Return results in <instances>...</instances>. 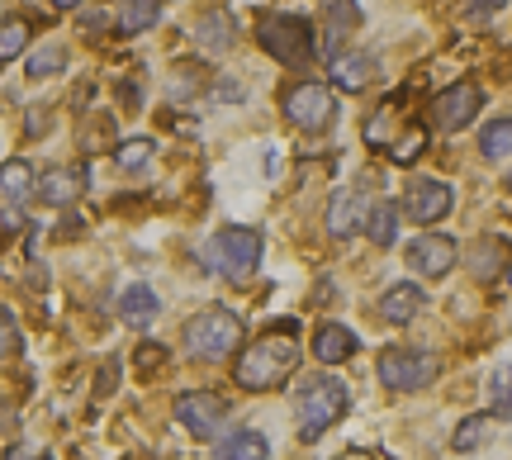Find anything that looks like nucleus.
Segmentation results:
<instances>
[{
	"instance_id": "obj_1",
	"label": "nucleus",
	"mask_w": 512,
	"mask_h": 460,
	"mask_svg": "<svg viewBox=\"0 0 512 460\" xmlns=\"http://www.w3.org/2000/svg\"><path fill=\"white\" fill-rule=\"evenodd\" d=\"M299 356H304V347H299V328H294V323H280V328L261 332L256 342H247V347L238 351L233 380H238L247 394H266V389L285 385L294 370H299Z\"/></svg>"
},
{
	"instance_id": "obj_2",
	"label": "nucleus",
	"mask_w": 512,
	"mask_h": 460,
	"mask_svg": "<svg viewBox=\"0 0 512 460\" xmlns=\"http://www.w3.org/2000/svg\"><path fill=\"white\" fill-rule=\"evenodd\" d=\"M351 408V389L342 380H332V375H313L309 385L294 394V418H299V437L304 442H318L323 432L347 418Z\"/></svg>"
},
{
	"instance_id": "obj_3",
	"label": "nucleus",
	"mask_w": 512,
	"mask_h": 460,
	"mask_svg": "<svg viewBox=\"0 0 512 460\" xmlns=\"http://www.w3.org/2000/svg\"><path fill=\"white\" fill-rule=\"evenodd\" d=\"M242 337H247V328L233 309H204L185 323V351L195 361H228Z\"/></svg>"
},
{
	"instance_id": "obj_4",
	"label": "nucleus",
	"mask_w": 512,
	"mask_h": 460,
	"mask_svg": "<svg viewBox=\"0 0 512 460\" xmlns=\"http://www.w3.org/2000/svg\"><path fill=\"white\" fill-rule=\"evenodd\" d=\"M256 38H261V48H266L280 67H309L313 53H318L309 19H299V15H266L261 29H256Z\"/></svg>"
},
{
	"instance_id": "obj_5",
	"label": "nucleus",
	"mask_w": 512,
	"mask_h": 460,
	"mask_svg": "<svg viewBox=\"0 0 512 460\" xmlns=\"http://www.w3.org/2000/svg\"><path fill=\"white\" fill-rule=\"evenodd\" d=\"M261 252H266V238L256 233V228H223V233H214V242H209V266L219 271L223 280H247L261 266Z\"/></svg>"
},
{
	"instance_id": "obj_6",
	"label": "nucleus",
	"mask_w": 512,
	"mask_h": 460,
	"mask_svg": "<svg viewBox=\"0 0 512 460\" xmlns=\"http://www.w3.org/2000/svg\"><path fill=\"white\" fill-rule=\"evenodd\" d=\"M380 385L394 389V394H413V389H427L441 375V361L422 347H389L380 351Z\"/></svg>"
},
{
	"instance_id": "obj_7",
	"label": "nucleus",
	"mask_w": 512,
	"mask_h": 460,
	"mask_svg": "<svg viewBox=\"0 0 512 460\" xmlns=\"http://www.w3.org/2000/svg\"><path fill=\"white\" fill-rule=\"evenodd\" d=\"M285 114H290L294 129L304 133H328L332 119H337V100L323 81H299L285 91Z\"/></svg>"
},
{
	"instance_id": "obj_8",
	"label": "nucleus",
	"mask_w": 512,
	"mask_h": 460,
	"mask_svg": "<svg viewBox=\"0 0 512 460\" xmlns=\"http://www.w3.org/2000/svg\"><path fill=\"white\" fill-rule=\"evenodd\" d=\"M176 418L190 437H200V442H214L223 427H228V404H223L214 389H185L176 394Z\"/></svg>"
},
{
	"instance_id": "obj_9",
	"label": "nucleus",
	"mask_w": 512,
	"mask_h": 460,
	"mask_svg": "<svg viewBox=\"0 0 512 460\" xmlns=\"http://www.w3.org/2000/svg\"><path fill=\"white\" fill-rule=\"evenodd\" d=\"M479 110H484V91H479L475 81H456V86H446L441 95H432V129H441V133L470 129Z\"/></svg>"
},
{
	"instance_id": "obj_10",
	"label": "nucleus",
	"mask_w": 512,
	"mask_h": 460,
	"mask_svg": "<svg viewBox=\"0 0 512 460\" xmlns=\"http://www.w3.org/2000/svg\"><path fill=\"white\" fill-rule=\"evenodd\" d=\"M456 257H460V247H456V238H446V233H422V238L408 242V266L427 280L451 276Z\"/></svg>"
},
{
	"instance_id": "obj_11",
	"label": "nucleus",
	"mask_w": 512,
	"mask_h": 460,
	"mask_svg": "<svg viewBox=\"0 0 512 460\" xmlns=\"http://www.w3.org/2000/svg\"><path fill=\"white\" fill-rule=\"evenodd\" d=\"M451 204H456V195H451V185L446 181H413L408 185V200H403V209H408V219L413 223H441L446 214H451Z\"/></svg>"
},
{
	"instance_id": "obj_12",
	"label": "nucleus",
	"mask_w": 512,
	"mask_h": 460,
	"mask_svg": "<svg viewBox=\"0 0 512 460\" xmlns=\"http://www.w3.org/2000/svg\"><path fill=\"white\" fill-rule=\"evenodd\" d=\"M86 181H91V171L81 162H67V166H48L43 176H38V200L53 204V209H67V204L86 190Z\"/></svg>"
},
{
	"instance_id": "obj_13",
	"label": "nucleus",
	"mask_w": 512,
	"mask_h": 460,
	"mask_svg": "<svg viewBox=\"0 0 512 460\" xmlns=\"http://www.w3.org/2000/svg\"><path fill=\"white\" fill-rule=\"evenodd\" d=\"M366 200H361V190H332V204H328V233L337 242L356 238V233H366Z\"/></svg>"
},
{
	"instance_id": "obj_14",
	"label": "nucleus",
	"mask_w": 512,
	"mask_h": 460,
	"mask_svg": "<svg viewBox=\"0 0 512 460\" xmlns=\"http://www.w3.org/2000/svg\"><path fill=\"white\" fill-rule=\"evenodd\" d=\"M328 76H332V86L337 91H347V95H361L380 76V62L370 53H337L328 62Z\"/></svg>"
},
{
	"instance_id": "obj_15",
	"label": "nucleus",
	"mask_w": 512,
	"mask_h": 460,
	"mask_svg": "<svg viewBox=\"0 0 512 460\" xmlns=\"http://www.w3.org/2000/svg\"><path fill=\"white\" fill-rule=\"evenodd\" d=\"M233 38H238V19L228 15L223 5L204 10V15L195 19V43H200L204 53H228V48H233Z\"/></svg>"
},
{
	"instance_id": "obj_16",
	"label": "nucleus",
	"mask_w": 512,
	"mask_h": 460,
	"mask_svg": "<svg viewBox=\"0 0 512 460\" xmlns=\"http://www.w3.org/2000/svg\"><path fill=\"white\" fill-rule=\"evenodd\" d=\"M422 290L413 285V280H403V285H389L380 295V313H384V323H394V328H408L413 318L422 313Z\"/></svg>"
},
{
	"instance_id": "obj_17",
	"label": "nucleus",
	"mask_w": 512,
	"mask_h": 460,
	"mask_svg": "<svg viewBox=\"0 0 512 460\" xmlns=\"http://www.w3.org/2000/svg\"><path fill=\"white\" fill-rule=\"evenodd\" d=\"M356 332L342 328V323H323V328L313 332V356L323 361V366H342V361H351L356 356Z\"/></svg>"
},
{
	"instance_id": "obj_18",
	"label": "nucleus",
	"mask_w": 512,
	"mask_h": 460,
	"mask_svg": "<svg viewBox=\"0 0 512 460\" xmlns=\"http://www.w3.org/2000/svg\"><path fill=\"white\" fill-rule=\"evenodd\" d=\"M271 456V442L261 432H228L219 446H214V460H266Z\"/></svg>"
},
{
	"instance_id": "obj_19",
	"label": "nucleus",
	"mask_w": 512,
	"mask_h": 460,
	"mask_svg": "<svg viewBox=\"0 0 512 460\" xmlns=\"http://www.w3.org/2000/svg\"><path fill=\"white\" fill-rule=\"evenodd\" d=\"M157 19H162V0H124V5H119V19H114V29H119L124 38H133V34H147Z\"/></svg>"
},
{
	"instance_id": "obj_20",
	"label": "nucleus",
	"mask_w": 512,
	"mask_h": 460,
	"mask_svg": "<svg viewBox=\"0 0 512 460\" xmlns=\"http://www.w3.org/2000/svg\"><path fill=\"white\" fill-rule=\"evenodd\" d=\"M157 295L147 290V285H128L124 295H119V318H124L128 328H147L152 318H157Z\"/></svg>"
},
{
	"instance_id": "obj_21",
	"label": "nucleus",
	"mask_w": 512,
	"mask_h": 460,
	"mask_svg": "<svg viewBox=\"0 0 512 460\" xmlns=\"http://www.w3.org/2000/svg\"><path fill=\"white\" fill-rule=\"evenodd\" d=\"M0 190H5V200L10 204H24L29 195H38V176L34 166L24 162V157H15V162L0 166Z\"/></svg>"
},
{
	"instance_id": "obj_22",
	"label": "nucleus",
	"mask_w": 512,
	"mask_h": 460,
	"mask_svg": "<svg viewBox=\"0 0 512 460\" xmlns=\"http://www.w3.org/2000/svg\"><path fill=\"white\" fill-rule=\"evenodd\" d=\"M366 238L375 242V247H394L399 242V204H370V214H366Z\"/></svg>"
},
{
	"instance_id": "obj_23",
	"label": "nucleus",
	"mask_w": 512,
	"mask_h": 460,
	"mask_svg": "<svg viewBox=\"0 0 512 460\" xmlns=\"http://www.w3.org/2000/svg\"><path fill=\"white\" fill-rule=\"evenodd\" d=\"M323 15H328V57H337V34H351L361 24V5L356 0H323Z\"/></svg>"
},
{
	"instance_id": "obj_24",
	"label": "nucleus",
	"mask_w": 512,
	"mask_h": 460,
	"mask_svg": "<svg viewBox=\"0 0 512 460\" xmlns=\"http://www.w3.org/2000/svg\"><path fill=\"white\" fill-rule=\"evenodd\" d=\"M479 152H484L489 162L512 157V119H494V124H484V133H479Z\"/></svg>"
},
{
	"instance_id": "obj_25",
	"label": "nucleus",
	"mask_w": 512,
	"mask_h": 460,
	"mask_svg": "<svg viewBox=\"0 0 512 460\" xmlns=\"http://www.w3.org/2000/svg\"><path fill=\"white\" fill-rule=\"evenodd\" d=\"M29 19H0V62H15L29 48Z\"/></svg>"
},
{
	"instance_id": "obj_26",
	"label": "nucleus",
	"mask_w": 512,
	"mask_h": 460,
	"mask_svg": "<svg viewBox=\"0 0 512 460\" xmlns=\"http://www.w3.org/2000/svg\"><path fill=\"white\" fill-rule=\"evenodd\" d=\"M152 152H157L152 138H128V143L114 148V162H119V171H147V166H152Z\"/></svg>"
},
{
	"instance_id": "obj_27",
	"label": "nucleus",
	"mask_w": 512,
	"mask_h": 460,
	"mask_svg": "<svg viewBox=\"0 0 512 460\" xmlns=\"http://www.w3.org/2000/svg\"><path fill=\"white\" fill-rule=\"evenodd\" d=\"M489 423H494V413H475V418H465V423L456 427L451 446H456V451H475V446H484V437H489Z\"/></svg>"
},
{
	"instance_id": "obj_28",
	"label": "nucleus",
	"mask_w": 512,
	"mask_h": 460,
	"mask_svg": "<svg viewBox=\"0 0 512 460\" xmlns=\"http://www.w3.org/2000/svg\"><path fill=\"white\" fill-rule=\"evenodd\" d=\"M62 67H67V48H62V43H48V48H38V53L29 57V76H34V81L57 76Z\"/></svg>"
},
{
	"instance_id": "obj_29",
	"label": "nucleus",
	"mask_w": 512,
	"mask_h": 460,
	"mask_svg": "<svg viewBox=\"0 0 512 460\" xmlns=\"http://www.w3.org/2000/svg\"><path fill=\"white\" fill-rule=\"evenodd\" d=\"M422 152H427V129H408L399 143L389 148V162H394V166H413Z\"/></svg>"
},
{
	"instance_id": "obj_30",
	"label": "nucleus",
	"mask_w": 512,
	"mask_h": 460,
	"mask_svg": "<svg viewBox=\"0 0 512 460\" xmlns=\"http://www.w3.org/2000/svg\"><path fill=\"white\" fill-rule=\"evenodd\" d=\"M204 76H209L204 67L195 72L190 62H181V67L171 72V100H190V95H200L204 91Z\"/></svg>"
},
{
	"instance_id": "obj_31",
	"label": "nucleus",
	"mask_w": 512,
	"mask_h": 460,
	"mask_svg": "<svg viewBox=\"0 0 512 460\" xmlns=\"http://www.w3.org/2000/svg\"><path fill=\"white\" fill-rule=\"evenodd\" d=\"M489 399H494V418L512 423V366L498 370L494 380H489Z\"/></svg>"
},
{
	"instance_id": "obj_32",
	"label": "nucleus",
	"mask_w": 512,
	"mask_h": 460,
	"mask_svg": "<svg viewBox=\"0 0 512 460\" xmlns=\"http://www.w3.org/2000/svg\"><path fill=\"white\" fill-rule=\"evenodd\" d=\"M19 351V323L10 309H0V361H10Z\"/></svg>"
},
{
	"instance_id": "obj_33",
	"label": "nucleus",
	"mask_w": 512,
	"mask_h": 460,
	"mask_svg": "<svg viewBox=\"0 0 512 460\" xmlns=\"http://www.w3.org/2000/svg\"><path fill=\"white\" fill-rule=\"evenodd\" d=\"M508 0H465V19H489V15H498Z\"/></svg>"
},
{
	"instance_id": "obj_34",
	"label": "nucleus",
	"mask_w": 512,
	"mask_h": 460,
	"mask_svg": "<svg viewBox=\"0 0 512 460\" xmlns=\"http://www.w3.org/2000/svg\"><path fill=\"white\" fill-rule=\"evenodd\" d=\"M0 460H53V456H43L38 446H5V456Z\"/></svg>"
},
{
	"instance_id": "obj_35",
	"label": "nucleus",
	"mask_w": 512,
	"mask_h": 460,
	"mask_svg": "<svg viewBox=\"0 0 512 460\" xmlns=\"http://www.w3.org/2000/svg\"><path fill=\"white\" fill-rule=\"evenodd\" d=\"M157 361H166V351H162V347H143V351H138V370H152Z\"/></svg>"
},
{
	"instance_id": "obj_36",
	"label": "nucleus",
	"mask_w": 512,
	"mask_h": 460,
	"mask_svg": "<svg viewBox=\"0 0 512 460\" xmlns=\"http://www.w3.org/2000/svg\"><path fill=\"white\" fill-rule=\"evenodd\" d=\"M105 29H110V24H105V15H81V34H105Z\"/></svg>"
},
{
	"instance_id": "obj_37",
	"label": "nucleus",
	"mask_w": 512,
	"mask_h": 460,
	"mask_svg": "<svg viewBox=\"0 0 512 460\" xmlns=\"http://www.w3.org/2000/svg\"><path fill=\"white\" fill-rule=\"evenodd\" d=\"M219 100H242V86L238 81H219Z\"/></svg>"
},
{
	"instance_id": "obj_38",
	"label": "nucleus",
	"mask_w": 512,
	"mask_h": 460,
	"mask_svg": "<svg viewBox=\"0 0 512 460\" xmlns=\"http://www.w3.org/2000/svg\"><path fill=\"white\" fill-rule=\"evenodd\" d=\"M337 460H375L370 451H347V456H337Z\"/></svg>"
},
{
	"instance_id": "obj_39",
	"label": "nucleus",
	"mask_w": 512,
	"mask_h": 460,
	"mask_svg": "<svg viewBox=\"0 0 512 460\" xmlns=\"http://www.w3.org/2000/svg\"><path fill=\"white\" fill-rule=\"evenodd\" d=\"M81 0H53V10H76Z\"/></svg>"
},
{
	"instance_id": "obj_40",
	"label": "nucleus",
	"mask_w": 512,
	"mask_h": 460,
	"mask_svg": "<svg viewBox=\"0 0 512 460\" xmlns=\"http://www.w3.org/2000/svg\"><path fill=\"white\" fill-rule=\"evenodd\" d=\"M503 190H512V166H508V176H503Z\"/></svg>"
},
{
	"instance_id": "obj_41",
	"label": "nucleus",
	"mask_w": 512,
	"mask_h": 460,
	"mask_svg": "<svg viewBox=\"0 0 512 460\" xmlns=\"http://www.w3.org/2000/svg\"><path fill=\"white\" fill-rule=\"evenodd\" d=\"M508 285H512V266H508Z\"/></svg>"
}]
</instances>
